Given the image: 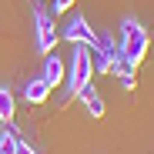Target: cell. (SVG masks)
<instances>
[{
    "mask_svg": "<svg viewBox=\"0 0 154 154\" xmlns=\"http://www.w3.org/2000/svg\"><path fill=\"white\" fill-rule=\"evenodd\" d=\"M74 4H77V0H54V14H67Z\"/></svg>",
    "mask_w": 154,
    "mask_h": 154,
    "instance_id": "cell-11",
    "label": "cell"
},
{
    "mask_svg": "<svg viewBox=\"0 0 154 154\" xmlns=\"http://www.w3.org/2000/svg\"><path fill=\"white\" fill-rule=\"evenodd\" d=\"M14 114H17V104H14V91L0 84V121H4V124H10V121H14Z\"/></svg>",
    "mask_w": 154,
    "mask_h": 154,
    "instance_id": "cell-9",
    "label": "cell"
},
{
    "mask_svg": "<svg viewBox=\"0 0 154 154\" xmlns=\"http://www.w3.org/2000/svg\"><path fill=\"white\" fill-rule=\"evenodd\" d=\"M34 23H37V50H40V54H50V50L57 47V40H60L54 17L44 14V10H37L34 14Z\"/></svg>",
    "mask_w": 154,
    "mask_h": 154,
    "instance_id": "cell-4",
    "label": "cell"
},
{
    "mask_svg": "<svg viewBox=\"0 0 154 154\" xmlns=\"http://www.w3.org/2000/svg\"><path fill=\"white\" fill-rule=\"evenodd\" d=\"M77 50H74V57H70V70H67V91H64V100H77V94H81L87 84H91V77H94V70H91V54H87V47L84 44H74Z\"/></svg>",
    "mask_w": 154,
    "mask_h": 154,
    "instance_id": "cell-2",
    "label": "cell"
},
{
    "mask_svg": "<svg viewBox=\"0 0 154 154\" xmlns=\"http://www.w3.org/2000/svg\"><path fill=\"white\" fill-rule=\"evenodd\" d=\"M147 47H151V34L141 27L134 17H127L121 23V44H117V54L127 67H137L147 57Z\"/></svg>",
    "mask_w": 154,
    "mask_h": 154,
    "instance_id": "cell-1",
    "label": "cell"
},
{
    "mask_svg": "<svg viewBox=\"0 0 154 154\" xmlns=\"http://www.w3.org/2000/svg\"><path fill=\"white\" fill-rule=\"evenodd\" d=\"M67 44H84V47H94L97 44V34H94V27H91V23H87V17H81V14H77L70 23H67V27H64V34H60Z\"/></svg>",
    "mask_w": 154,
    "mask_h": 154,
    "instance_id": "cell-5",
    "label": "cell"
},
{
    "mask_svg": "<svg viewBox=\"0 0 154 154\" xmlns=\"http://www.w3.org/2000/svg\"><path fill=\"white\" fill-rule=\"evenodd\" d=\"M47 94H50V84L44 81L40 74H37V77H30V81H27V87H23V97H27L30 104H44V100H47Z\"/></svg>",
    "mask_w": 154,
    "mask_h": 154,
    "instance_id": "cell-8",
    "label": "cell"
},
{
    "mask_svg": "<svg viewBox=\"0 0 154 154\" xmlns=\"http://www.w3.org/2000/svg\"><path fill=\"white\" fill-rule=\"evenodd\" d=\"M14 151H17V127L7 124L0 131V154H14Z\"/></svg>",
    "mask_w": 154,
    "mask_h": 154,
    "instance_id": "cell-10",
    "label": "cell"
},
{
    "mask_svg": "<svg viewBox=\"0 0 154 154\" xmlns=\"http://www.w3.org/2000/svg\"><path fill=\"white\" fill-rule=\"evenodd\" d=\"M77 100H81V104H84V111L91 114V117H104V97H100L91 84L81 91V94H77Z\"/></svg>",
    "mask_w": 154,
    "mask_h": 154,
    "instance_id": "cell-7",
    "label": "cell"
},
{
    "mask_svg": "<svg viewBox=\"0 0 154 154\" xmlns=\"http://www.w3.org/2000/svg\"><path fill=\"white\" fill-rule=\"evenodd\" d=\"M87 54H91V70H94V74H111L114 60L121 57V54H117V40H114L111 34H100L97 44L87 47Z\"/></svg>",
    "mask_w": 154,
    "mask_h": 154,
    "instance_id": "cell-3",
    "label": "cell"
},
{
    "mask_svg": "<svg viewBox=\"0 0 154 154\" xmlns=\"http://www.w3.org/2000/svg\"><path fill=\"white\" fill-rule=\"evenodd\" d=\"M40 77L50 84V87H57V84H64V77H67V67H64V60L57 57V54H47V60H44V70H40Z\"/></svg>",
    "mask_w": 154,
    "mask_h": 154,
    "instance_id": "cell-6",
    "label": "cell"
},
{
    "mask_svg": "<svg viewBox=\"0 0 154 154\" xmlns=\"http://www.w3.org/2000/svg\"><path fill=\"white\" fill-rule=\"evenodd\" d=\"M14 154H37V147H30L27 141H17V151Z\"/></svg>",
    "mask_w": 154,
    "mask_h": 154,
    "instance_id": "cell-12",
    "label": "cell"
}]
</instances>
